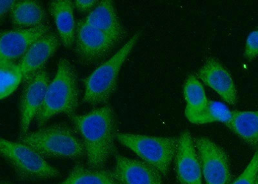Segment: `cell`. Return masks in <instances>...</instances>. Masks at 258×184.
Returning <instances> with one entry per match:
<instances>
[{"label":"cell","mask_w":258,"mask_h":184,"mask_svg":"<svg viewBox=\"0 0 258 184\" xmlns=\"http://www.w3.org/2000/svg\"><path fill=\"white\" fill-rule=\"evenodd\" d=\"M84 142L89 166L101 169L112 153L116 135V118L109 105L85 114L70 116Z\"/></svg>","instance_id":"1"},{"label":"cell","mask_w":258,"mask_h":184,"mask_svg":"<svg viewBox=\"0 0 258 184\" xmlns=\"http://www.w3.org/2000/svg\"><path fill=\"white\" fill-rule=\"evenodd\" d=\"M19 141L44 158L77 160L86 156L84 142L77 130L66 124H55L27 133Z\"/></svg>","instance_id":"2"},{"label":"cell","mask_w":258,"mask_h":184,"mask_svg":"<svg viewBox=\"0 0 258 184\" xmlns=\"http://www.w3.org/2000/svg\"><path fill=\"white\" fill-rule=\"evenodd\" d=\"M79 104V87L75 68L68 59L61 58L57 72L48 86L44 102L36 117V125L42 128L52 117L75 114Z\"/></svg>","instance_id":"3"},{"label":"cell","mask_w":258,"mask_h":184,"mask_svg":"<svg viewBox=\"0 0 258 184\" xmlns=\"http://www.w3.org/2000/svg\"><path fill=\"white\" fill-rule=\"evenodd\" d=\"M140 35V32L134 34L116 53L96 69L87 78L83 102L91 105H99L109 100L116 88L122 66L137 44Z\"/></svg>","instance_id":"4"},{"label":"cell","mask_w":258,"mask_h":184,"mask_svg":"<svg viewBox=\"0 0 258 184\" xmlns=\"http://www.w3.org/2000/svg\"><path fill=\"white\" fill-rule=\"evenodd\" d=\"M0 151L21 180H51L60 174L40 153L22 142L1 139Z\"/></svg>","instance_id":"5"},{"label":"cell","mask_w":258,"mask_h":184,"mask_svg":"<svg viewBox=\"0 0 258 184\" xmlns=\"http://www.w3.org/2000/svg\"><path fill=\"white\" fill-rule=\"evenodd\" d=\"M116 139L144 162L158 170L161 176H166L169 173L176 155L178 138L117 133Z\"/></svg>","instance_id":"6"},{"label":"cell","mask_w":258,"mask_h":184,"mask_svg":"<svg viewBox=\"0 0 258 184\" xmlns=\"http://www.w3.org/2000/svg\"><path fill=\"white\" fill-rule=\"evenodd\" d=\"M206 184H230L232 175L229 158L223 149L206 137L194 139Z\"/></svg>","instance_id":"7"},{"label":"cell","mask_w":258,"mask_h":184,"mask_svg":"<svg viewBox=\"0 0 258 184\" xmlns=\"http://www.w3.org/2000/svg\"><path fill=\"white\" fill-rule=\"evenodd\" d=\"M75 42L76 54L84 65H92L104 59L117 44L109 36L85 20L78 23Z\"/></svg>","instance_id":"8"},{"label":"cell","mask_w":258,"mask_h":184,"mask_svg":"<svg viewBox=\"0 0 258 184\" xmlns=\"http://www.w3.org/2000/svg\"><path fill=\"white\" fill-rule=\"evenodd\" d=\"M50 83L48 74L43 70L25 82L21 98L20 137L28 133L32 121L36 118L44 102Z\"/></svg>","instance_id":"9"},{"label":"cell","mask_w":258,"mask_h":184,"mask_svg":"<svg viewBox=\"0 0 258 184\" xmlns=\"http://www.w3.org/2000/svg\"><path fill=\"white\" fill-rule=\"evenodd\" d=\"M175 172L181 184H203L201 163L195 141L188 131L178 137L174 156Z\"/></svg>","instance_id":"10"},{"label":"cell","mask_w":258,"mask_h":184,"mask_svg":"<svg viewBox=\"0 0 258 184\" xmlns=\"http://www.w3.org/2000/svg\"><path fill=\"white\" fill-rule=\"evenodd\" d=\"M50 25L31 29H16L2 32L0 36V59L15 62L24 57L37 41L50 33Z\"/></svg>","instance_id":"11"},{"label":"cell","mask_w":258,"mask_h":184,"mask_svg":"<svg viewBox=\"0 0 258 184\" xmlns=\"http://www.w3.org/2000/svg\"><path fill=\"white\" fill-rule=\"evenodd\" d=\"M198 77L207 86L216 92L222 100L230 105L238 102V93L233 79L217 59L211 57L200 69Z\"/></svg>","instance_id":"12"},{"label":"cell","mask_w":258,"mask_h":184,"mask_svg":"<svg viewBox=\"0 0 258 184\" xmlns=\"http://www.w3.org/2000/svg\"><path fill=\"white\" fill-rule=\"evenodd\" d=\"M114 172L120 184H163L161 174L144 161L117 153Z\"/></svg>","instance_id":"13"},{"label":"cell","mask_w":258,"mask_h":184,"mask_svg":"<svg viewBox=\"0 0 258 184\" xmlns=\"http://www.w3.org/2000/svg\"><path fill=\"white\" fill-rule=\"evenodd\" d=\"M59 45L58 37L52 33L46 34L32 45L18 63L24 82L43 70V67L56 52Z\"/></svg>","instance_id":"14"},{"label":"cell","mask_w":258,"mask_h":184,"mask_svg":"<svg viewBox=\"0 0 258 184\" xmlns=\"http://www.w3.org/2000/svg\"><path fill=\"white\" fill-rule=\"evenodd\" d=\"M85 20L91 26L107 34L117 43L125 37V30L119 21L113 2L110 0L99 2Z\"/></svg>","instance_id":"15"},{"label":"cell","mask_w":258,"mask_h":184,"mask_svg":"<svg viewBox=\"0 0 258 184\" xmlns=\"http://www.w3.org/2000/svg\"><path fill=\"white\" fill-rule=\"evenodd\" d=\"M49 11L56 24L61 43L66 48H70L75 41L77 32L73 2L70 0L50 2Z\"/></svg>","instance_id":"16"},{"label":"cell","mask_w":258,"mask_h":184,"mask_svg":"<svg viewBox=\"0 0 258 184\" xmlns=\"http://www.w3.org/2000/svg\"><path fill=\"white\" fill-rule=\"evenodd\" d=\"M11 20L17 29H31L47 24L45 9L38 2L24 0L16 2L11 11Z\"/></svg>","instance_id":"17"},{"label":"cell","mask_w":258,"mask_h":184,"mask_svg":"<svg viewBox=\"0 0 258 184\" xmlns=\"http://www.w3.org/2000/svg\"><path fill=\"white\" fill-rule=\"evenodd\" d=\"M226 126L249 146L258 147V110H234Z\"/></svg>","instance_id":"18"},{"label":"cell","mask_w":258,"mask_h":184,"mask_svg":"<svg viewBox=\"0 0 258 184\" xmlns=\"http://www.w3.org/2000/svg\"><path fill=\"white\" fill-rule=\"evenodd\" d=\"M58 184H120L114 171L97 169L82 164L73 167L69 175Z\"/></svg>","instance_id":"19"},{"label":"cell","mask_w":258,"mask_h":184,"mask_svg":"<svg viewBox=\"0 0 258 184\" xmlns=\"http://www.w3.org/2000/svg\"><path fill=\"white\" fill-rule=\"evenodd\" d=\"M183 94L186 102L185 116L190 121L206 109L209 100L202 82L192 75L186 78L183 86Z\"/></svg>","instance_id":"20"},{"label":"cell","mask_w":258,"mask_h":184,"mask_svg":"<svg viewBox=\"0 0 258 184\" xmlns=\"http://www.w3.org/2000/svg\"><path fill=\"white\" fill-rule=\"evenodd\" d=\"M24 80L22 70L15 62L0 59V98L4 100L16 91Z\"/></svg>","instance_id":"21"},{"label":"cell","mask_w":258,"mask_h":184,"mask_svg":"<svg viewBox=\"0 0 258 184\" xmlns=\"http://www.w3.org/2000/svg\"><path fill=\"white\" fill-rule=\"evenodd\" d=\"M232 111L224 103L209 100L208 105L202 112L194 117L190 122L202 125L213 122H221L227 125L231 120Z\"/></svg>","instance_id":"22"},{"label":"cell","mask_w":258,"mask_h":184,"mask_svg":"<svg viewBox=\"0 0 258 184\" xmlns=\"http://www.w3.org/2000/svg\"><path fill=\"white\" fill-rule=\"evenodd\" d=\"M258 174V147L244 171L230 184H255Z\"/></svg>","instance_id":"23"},{"label":"cell","mask_w":258,"mask_h":184,"mask_svg":"<svg viewBox=\"0 0 258 184\" xmlns=\"http://www.w3.org/2000/svg\"><path fill=\"white\" fill-rule=\"evenodd\" d=\"M244 56L248 60L258 56V30L252 31L246 38Z\"/></svg>","instance_id":"24"},{"label":"cell","mask_w":258,"mask_h":184,"mask_svg":"<svg viewBox=\"0 0 258 184\" xmlns=\"http://www.w3.org/2000/svg\"><path fill=\"white\" fill-rule=\"evenodd\" d=\"M98 3L99 2L95 1V0H86V1H85V0H77L75 2L76 8L78 11L82 13L88 12Z\"/></svg>","instance_id":"25"},{"label":"cell","mask_w":258,"mask_h":184,"mask_svg":"<svg viewBox=\"0 0 258 184\" xmlns=\"http://www.w3.org/2000/svg\"><path fill=\"white\" fill-rule=\"evenodd\" d=\"M16 1H0V18L1 20L9 11L12 10L13 7L15 6Z\"/></svg>","instance_id":"26"},{"label":"cell","mask_w":258,"mask_h":184,"mask_svg":"<svg viewBox=\"0 0 258 184\" xmlns=\"http://www.w3.org/2000/svg\"><path fill=\"white\" fill-rule=\"evenodd\" d=\"M255 184H258V174H257V178H256V180H255Z\"/></svg>","instance_id":"27"},{"label":"cell","mask_w":258,"mask_h":184,"mask_svg":"<svg viewBox=\"0 0 258 184\" xmlns=\"http://www.w3.org/2000/svg\"><path fill=\"white\" fill-rule=\"evenodd\" d=\"M1 184H11L7 182H2Z\"/></svg>","instance_id":"28"}]
</instances>
